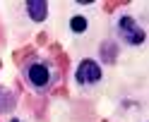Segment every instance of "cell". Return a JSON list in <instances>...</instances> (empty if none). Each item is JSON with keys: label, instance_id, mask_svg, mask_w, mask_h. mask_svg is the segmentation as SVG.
<instances>
[{"label": "cell", "instance_id": "obj_4", "mask_svg": "<svg viewBox=\"0 0 149 122\" xmlns=\"http://www.w3.org/2000/svg\"><path fill=\"white\" fill-rule=\"evenodd\" d=\"M26 12L34 22H43L48 17V3L46 0H29L26 3Z\"/></svg>", "mask_w": 149, "mask_h": 122}, {"label": "cell", "instance_id": "obj_3", "mask_svg": "<svg viewBox=\"0 0 149 122\" xmlns=\"http://www.w3.org/2000/svg\"><path fill=\"white\" fill-rule=\"evenodd\" d=\"M26 81L34 89H46L51 84V67L46 62H31L26 67Z\"/></svg>", "mask_w": 149, "mask_h": 122}, {"label": "cell", "instance_id": "obj_7", "mask_svg": "<svg viewBox=\"0 0 149 122\" xmlns=\"http://www.w3.org/2000/svg\"><path fill=\"white\" fill-rule=\"evenodd\" d=\"M12 105H15V96L7 89H0V112L12 110Z\"/></svg>", "mask_w": 149, "mask_h": 122}, {"label": "cell", "instance_id": "obj_8", "mask_svg": "<svg viewBox=\"0 0 149 122\" xmlns=\"http://www.w3.org/2000/svg\"><path fill=\"white\" fill-rule=\"evenodd\" d=\"M10 122H22V120H17V117H12V120H10Z\"/></svg>", "mask_w": 149, "mask_h": 122}, {"label": "cell", "instance_id": "obj_5", "mask_svg": "<svg viewBox=\"0 0 149 122\" xmlns=\"http://www.w3.org/2000/svg\"><path fill=\"white\" fill-rule=\"evenodd\" d=\"M101 60H104V62H116L118 60V45L113 43V41H104V43H101Z\"/></svg>", "mask_w": 149, "mask_h": 122}, {"label": "cell", "instance_id": "obj_1", "mask_svg": "<svg viewBox=\"0 0 149 122\" xmlns=\"http://www.w3.org/2000/svg\"><path fill=\"white\" fill-rule=\"evenodd\" d=\"M118 29H120L123 39H125L130 45H142V43L147 41V31L142 29V26H137L135 17H130V14H123V17L118 19Z\"/></svg>", "mask_w": 149, "mask_h": 122}, {"label": "cell", "instance_id": "obj_6", "mask_svg": "<svg viewBox=\"0 0 149 122\" xmlns=\"http://www.w3.org/2000/svg\"><path fill=\"white\" fill-rule=\"evenodd\" d=\"M70 29H72V34H84L89 29V19L84 14H74L70 19Z\"/></svg>", "mask_w": 149, "mask_h": 122}, {"label": "cell", "instance_id": "obj_2", "mask_svg": "<svg viewBox=\"0 0 149 122\" xmlns=\"http://www.w3.org/2000/svg\"><path fill=\"white\" fill-rule=\"evenodd\" d=\"M74 79H77L79 86H91V84L101 81V67H99V62L91 60V58H84L77 65V70H74Z\"/></svg>", "mask_w": 149, "mask_h": 122}]
</instances>
